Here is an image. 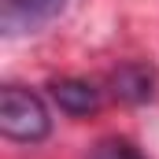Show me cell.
Returning a JSON list of instances; mask_svg holds the SVG:
<instances>
[{
    "mask_svg": "<svg viewBox=\"0 0 159 159\" xmlns=\"http://www.w3.org/2000/svg\"><path fill=\"white\" fill-rule=\"evenodd\" d=\"M152 85H156V78H152V70L144 63H126V67H119L111 74V93L119 100H129V104L148 100L152 96Z\"/></svg>",
    "mask_w": 159,
    "mask_h": 159,
    "instance_id": "cell-4",
    "label": "cell"
},
{
    "mask_svg": "<svg viewBox=\"0 0 159 159\" xmlns=\"http://www.w3.org/2000/svg\"><path fill=\"white\" fill-rule=\"evenodd\" d=\"M89 159H144V156H141L129 141H122V137H104V141L93 144Z\"/></svg>",
    "mask_w": 159,
    "mask_h": 159,
    "instance_id": "cell-5",
    "label": "cell"
},
{
    "mask_svg": "<svg viewBox=\"0 0 159 159\" xmlns=\"http://www.w3.org/2000/svg\"><path fill=\"white\" fill-rule=\"evenodd\" d=\"M0 129H4V137L22 141V144L44 141L52 129L44 100L22 85H4L0 89Z\"/></svg>",
    "mask_w": 159,
    "mask_h": 159,
    "instance_id": "cell-1",
    "label": "cell"
},
{
    "mask_svg": "<svg viewBox=\"0 0 159 159\" xmlns=\"http://www.w3.org/2000/svg\"><path fill=\"white\" fill-rule=\"evenodd\" d=\"M52 100L59 104L63 115L81 119V115H89V111L100 107V89L89 85V81H81V78H59V81H52Z\"/></svg>",
    "mask_w": 159,
    "mask_h": 159,
    "instance_id": "cell-3",
    "label": "cell"
},
{
    "mask_svg": "<svg viewBox=\"0 0 159 159\" xmlns=\"http://www.w3.org/2000/svg\"><path fill=\"white\" fill-rule=\"evenodd\" d=\"M67 0H0V26L7 34H30L52 22Z\"/></svg>",
    "mask_w": 159,
    "mask_h": 159,
    "instance_id": "cell-2",
    "label": "cell"
}]
</instances>
